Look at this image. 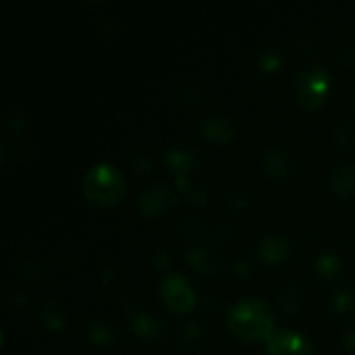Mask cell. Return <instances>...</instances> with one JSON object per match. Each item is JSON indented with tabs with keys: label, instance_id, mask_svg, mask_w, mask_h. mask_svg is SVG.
I'll list each match as a JSON object with an SVG mask.
<instances>
[{
	"label": "cell",
	"instance_id": "cell-5",
	"mask_svg": "<svg viewBox=\"0 0 355 355\" xmlns=\"http://www.w3.org/2000/svg\"><path fill=\"white\" fill-rule=\"evenodd\" d=\"M269 355H311L312 345L309 338L297 331H274L267 340Z\"/></svg>",
	"mask_w": 355,
	"mask_h": 355
},
{
	"label": "cell",
	"instance_id": "cell-11",
	"mask_svg": "<svg viewBox=\"0 0 355 355\" xmlns=\"http://www.w3.org/2000/svg\"><path fill=\"white\" fill-rule=\"evenodd\" d=\"M116 328L106 318H94L87 324V336L99 345H110L116 340Z\"/></svg>",
	"mask_w": 355,
	"mask_h": 355
},
{
	"label": "cell",
	"instance_id": "cell-28",
	"mask_svg": "<svg viewBox=\"0 0 355 355\" xmlns=\"http://www.w3.org/2000/svg\"><path fill=\"white\" fill-rule=\"evenodd\" d=\"M21 125H23V116H21L17 111H14V113H10V118H9V127L10 128H19Z\"/></svg>",
	"mask_w": 355,
	"mask_h": 355
},
{
	"label": "cell",
	"instance_id": "cell-8",
	"mask_svg": "<svg viewBox=\"0 0 355 355\" xmlns=\"http://www.w3.org/2000/svg\"><path fill=\"white\" fill-rule=\"evenodd\" d=\"M132 328H134L135 335H137L139 338L146 340V342H158L163 336V333H165L162 322L144 311L134 312Z\"/></svg>",
	"mask_w": 355,
	"mask_h": 355
},
{
	"label": "cell",
	"instance_id": "cell-9",
	"mask_svg": "<svg viewBox=\"0 0 355 355\" xmlns=\"http://www.w3.org/2000/svg\"><path fill=\"white\" fill-rule=\"evenodd\" d=\"M186 259L194 269L205 274H214L218 267V257L214 250L205 245H196L186 252Z\"/></svg>",
	"mask_w": 355,
	"mask_h": 355
},
{
	"label": "cell",
	"instance_id": "cell-20",
	"mask_svg": "<svg viewBox=\"0 0 355 355\" xmlns=\"http://www.w3.org/2000/svg\"><path fill=\"white\" fill-rule=\"evenodd\" d=\"M200 333H201L200 322H196V321L186 322V324H184V328H182L184 342H186V343L194 342V340H196L198 336H200Z\"/></svg>",
	"mask_w": 355,
	"mask_h": 355
},
{
	"label": "cell",
	"instance_id": "cell-3",
	"mask_svg": "<svg viewBox=\"0 0 355 355\" xmlns=\"http://www.w3.org/2000/svg\"><path fill=\"white\" fill-rule=\"evenodd\" d=\"M328 89L329 75L326 68L319 64L300 69L295 76V90H297L298 101L309 110H314L319 104H322Z\"/></svg>",
	"mask_w": 355,
	"mask_h": 355
},
{
	"label": "cell",
	"instance_id": "cell-10",
	"mask_svg": "<svg viewBox=\"0 0 355 355\" xmlns=\"http://www.w3.org/2000/svg\"><path fill=\"white\" fill-rule=\"evenodd\" d=\"M259 252L260 257H262L266 262L276 263L286 259L288 253H290V245H288L286 239L281 238V236H263V238L260 239Z\"/></svg>",
	"mask_w": 355,
	"mask_h": 355
},
{
	"label": "cell",
	"instance_id": "cell-27",
	"mask_svg": "<svg viewBox=\"0 0 355 355\" xmlns=\"http://www.w3.org/2000/svg\"><path fill=\"white\" fill-rule=\"evenodd\" d=\"M232 269H234L236 274H239V276H245V274L248 272V263H246L245 259H236Z\"/></svg>",
	"mask_w": 355,
	"mask_h": 355
},
{
	"label": "cell",
	"instance_id": "cell-1",
	"mask_svg": "<svg viewBox=\"0 0 355 355\" xmlns=\"http://www.w3.org/2000/svg\"><path fill=\"white\" fill-rule=\"evenodd\" d=\"M229 329L245 342L269 340L274 333L272 312L259 298H243L232 305L227 318Z\"/></svg>",
	"mask_w": 355,
	"mask_h": 355
},
{
	"label": "cell",
	"instance_id": "cell-29",
	"mask_svg": "<svg viewBox=\"0 0 355 355\" xmlns=\"http://www.w3.org/2000/svg\"><path fill=\"white\" fill-rule=\"evenodd\" d=\"M12 300L16 302V304H23V302H24V297H23V295H19V293H14Z\"/></svg>",
	"mask_w": 355,
	"mask_h": 355
},
{
	"label": "cell",
	"instance_id": "cell-7",
	"mask_svg": "<svg viewBox=\"0 0 355 355\" xmlns=\"http://www.w3.org/2000/svg\"><path fill=\"white\" fill-rule=\"evenodd\" d=\"M203 135L214 142H229L236 135V125L224 114H210L203 121Z\"/></svg>",
	"mask_w": 355,
	"mask_h": 355
},
{
	"label": "cell",
	"instance_id": "cell-16",
	"mask_svg": "<svg viewBox=\"0 0 355 355\" xmlns=\"http://www.w3.org/2000/svg\"><path fill=\"white\" fill-rule=\"evenodd\" d=\"M281 307L286 312H297L302 307V302H304V295H302L300 288L297 286H288L281 291L279 295Z\"/></svg>",
	"mask_w": 355,
	"mask_h": 355
},
{
	"label": "cell",
	"instance_id": "cell-24",
	"mask_svg": "<svg viewBox=\"0 0 355 355\" xmlns=\"http://www.w3.org/2000/svg\"><path fill=\"white\" fill-rule=\"evenodd\" d=\"M175 184H177V189L180 191V193H189L191 191V182H189V179H187L186 177V173H177V177H175Z\"/></svg>",
	"mask_w": 355,
	"mask_h": 355
},
{
	"label": "cell",
	"instance_id": "cell-4",
	"mask_svg": "<svg viewBox=\"0 0 355 355\" xmlns=\"http://www.w3.org/2000/svg\"><path fill=\"white\" fill-rule=\"evenodd\" d=\"M162 298L172 311L187 312L196 302L193 286L179 274H170L162 281Z\"/></svg>",
	"mask_w": 355,
	"mask_h": 355
},
{
	"label": "cell",
	"instance_id": "cell-21",
	"mask_svg": "<svg viewBox=\"0 0 355 355\" xmlns=\"http://www.w3.org/2000/svg\"><path fill=\"white\" fill-rule=\"evenodd\" d=\"M151 158H149L148 155H144V153H139L134 158V162H132V168L139 173L149 172V170H151Z\"/></svg>",
	"mask_w": 355,
	"mask_h": 355
},
{
	"label": "cell",
	"instance_id": "cell-25",
	"mask_svg": "<svg viewBox=\"0 0 355 355\" xmlns=\"http://www.w3.org/2000/svg\"><path fill=\"white\" fill-rule=\"evenodd\" d=\"M168 260H170V257H168V253H166V250H156L155 262L159 269H166V267H168Z\"/></svg>",
	"mask_w": 355,
	"mask_h": 355
},
{
	"label": "cell",
	"instance_id": "cell-26",
	"mask_svg": "<svg viewBox=\"0 0 355 355\" xmlns=\"http://www.w3.org/2000/svg\"><path fill=\"white\" fill-rule=\"evenodd\" d=\"M343 343H345L347 349L354 350V352H355V328L343 333Z\"/></svg>",
	"mask_w": 355,
	"mask_h": 355
},
{
	"label": "cell",
	"instance_id": "cell-17",
	"mask_svg": "<svg viewBox=\"0 0 355 355\" xmlns=\"http://www.w3.org/2000/svg\"><path fill=\"white\" fill-rule=\"evenodd\" d=\"M315 267H318V270L324 277H335L340 272V260L333 253H324V255H321L318 259Z\"/></svg>",
	"mask_w": 355,
	"mask_h": 355
},
{
	"label": "cell",
	"instance_id": "cell-15",
	"mask_svg": "<svg viewBox=\"0 0 355 355\" xmlns=\"http://www.w3.org/2000/svg\"><path fill=\"white\" fill-rule=\"evenodd\" d=\"M42 321L47 326L49 329H54V331H59V329L64 328V315L59 311L58 304L52 300H47L42 304Z\"/></svg>",
	"mask_w": 355,
	"mask_h": 355
},
{
	"label": "cell",
	"instance_id": "cell-23",
	"mask_svg": "<svg viewBox=\"0 0 355 355\" xmlns=\"http://www.w3.org/2000/svg\"><path fill=\"white\" fill-rule=\"evenodd\" d=\"M229 203L234 208H245L246 203H248V196L245 193H234L229 196Z\"/></svg>",
	"mask_w": 355,
	"mask_h": 355
},
{
	"label": "cell",
	"instance_id": "cell-18",
	"mask_svg": "<svg viewBox=\"0 0 355 355\" xmlns=\"http://www.w3.org/2000/svg\"><path fill=\"white\" fill-rule=\"evenodd\" d=\"M355 304V293L350 290H338L333 295V305L336 311H350Z\"/></svg>",
	"mask_w": 355,
	"mask_h": 355
},
{
	"label": "cell",
	"instance_id": "cell-13",
	"mask_svg": "<svg viewBox=\"0 0 355 355\" xmlns=\"http://www.w3.org/2000/svg\"><path fill=\"white\" fill-rule=\"evenodd\" d=\"M266 168L276 179H283L290 172V156L281 148H270L266 153Z\"/></svg>",
	"mask_w": 355,
	"mask_h": 355
},
{
	"label": "cell",
	"instance_id": "cell-2",
	"mask_svg": "<svg viewBox=\"0 0 355 355\" xmlns=\"http://www.w3.org/2000/svg\"><path fill=\"white\" fill-rule=\"evenodd\" d=\"M125 191L120 172L110 163H97L90 166L83 177V193L92 203L107 207L116 203Z\"/></svg>",
	"mask_w": 355,
	"mask_h": 355
},
{
	"label": "cell",
	"instance_id": "cell-22",
	"mask_svg": "<svg viewBox=\"0 0 355 355\" xmlns=\"http://www.w3.org/2000/svg\"><path fill=\"white\" fill-rule=\"evenodd\" d=\"M187 196H189L191 203H194V205H203L205 201H207V194H205V191L201 189V187H191V191L187 193Z\"/></svg>",
	"mask_w": 355,
	"mask_h": 355
},
{
	"label": "cell",
	"instance_id": "cell-6",
	"mask_svg": "<svg viewBox=\"0 0 355 355\" xmlns=\"http://www.w3.org/2000/svg\"><path fill=\"white\" fill-rule=\"evenodd\" d=\"M177 194L168 184L156 182L153 186L146 187L139 198V210L144 215H156L175 203Z\"/></svg>",
	"mask_w": 355,
	"mask_h": 355
},
{
	"label": "cell",
	"instance_id": "cell-14",
	"mask_svg": "<svg viewBox=\"0 0 355 355\" xmlns=\"http://www.w3.org/2000/svg\"><path fill=\"white\" fill-rule=\"evenodd\" d=\"M194 155L189 148L186 146H175V148L168 149L166 151V162L173 166V168L179 170V173H184L189 165L193 163Z\"/></svg>",
	"mask_w": 355,
	"mask_h": 355
},
{
	"label": "cell",
	"instance_id": "cell-12",
	"mask_svg": "<svg viewBox=\"0 0 355 355\" xmlns=\"http://www.w3.org/2000/svg\"><path fill=\"white\" fill-rule=\"evenodd\" d=\"M333 189L338 194H352L355 191V166L350 165V163H343V165H338L333 172L331 177Z\"/></svg>",
	"mask_w": 355,
	"mask_h": 355
},
{
	"label": "cell",
	"instance_id": "cell-19",
	"mask_svg": "<svg viewBox=\"0 0 355 355\" xmlns=\"http://www.w3.org/2000/svg\"><path fill=\"white\" fill-rule=\"evenodd\" d=\"M279 62H281L279 54H277V52H274V51H266L259 58L260 68L266 69V71H272V69H276L277 66H279Z\"/></svg>",
	"mask_w": 355,
	"mask_h": 355
}]
</instances>
